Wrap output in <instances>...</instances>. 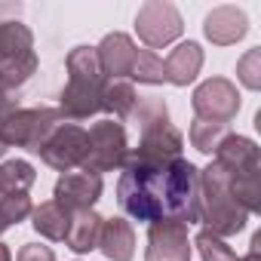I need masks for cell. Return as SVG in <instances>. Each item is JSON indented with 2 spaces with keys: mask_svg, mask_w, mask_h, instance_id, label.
Masks as SVG:
<instances>
[{
  "mask_svg": "<svg viewBox=\"0 0 261 261\" xmlns=\"http://www.w3.org/2000/svg\"><path fill=\"white\" fill-rule=\"evenodd\" d=\"M200 194V169L178 157L172 163H123V175L117 181V203L136 221H200L197 212Z\"/></svg>",
  "mask_w": 261,
  "mask_h": 261,
  "instance_id": "6da1fadb",
  "label": "cell"
},
{
  "mask_svg": "<svg viewBox=\"0 0 261 261\" xmlns=\"http://www.w3.org/2000/svg\"><path fill=\"white\" fill-rule=\"evenodd\" d=\"M68 86L59 95V111L68 123L89 120L101 111V89H105V74L98 65L95 46H74L68 53Z\"/></svg>",
  "mask_w": 261,
  "mask_h": 261,
  "instance_id": "7a4b0ae2",
  "label": "cell"
},
{
  "mask_svg": "<svg viewBox=\"0 0 261 261\" xmlns=\"http://www.w3.org/2000/svg\"><path fill=\"white\" fill-rule=\"evenodd\" d=\"M197 212H200V221L206 224V230H212L221 240L224 237H237L246 227V221H249V212L230 194V172L221 169L215 160L206 169H200Z\"/></svg>",
  "mask_w": 261,
  "mask_h": 261,
  "instance_id": "3957f363",
  "label": "cell"
},
{
  "mask_svg": "<svg viewBox=\"0 0 261 261\" xmlns=\"http://www.w3.org/2000/svg\"><path fill=\"white\" fill-rule=\"evenodd\" d=\"M65 123L59 108H16L0 114V145L4 148H25L31 154L49 139V133Z\"/></svg>",
  "mask_w": 261,
  "mask_h": 261,
  "instance_id": "277c9868",
  "label": "cell"
},
{
  "mask_svg": "<svg viewBox=\"0 0 261 261\" xmlns=\"http://www.w3.org/2000/svg\"><path fill=\"white\" fill-rule=\"evenodd\" d=\"M129 154V142H126V129L123 123L114 120H98L86 129V157L80 163V172H114L123 169Z\"/></svg>",
  "mask_w": 261,
  "mask_h": 261,
  "instance_id": "5b68a950",
  "label": "cell"
},
{
  "mask_svg": "<svg viewBox=\"0 0 261 261\" xmlns=\"http://www.w3.org/2000/svg\"><path fill=\"white\" fill-rule=\"evenodd\" d=\"M136 31H139V40L145 46L163 49L181 37L185 22H181V13L169 0H148V4H142V10L136 16Z\"/></svg>",
  "mask_w": 261,
  "mask_h": 261,
  "instance_id": "8992f818",
  "label": "cell"
},
{
  "mask_svg": "<svg viewBox=\"0 0 261 261\" xmlns=\"http://www.w3.org/2000/svg\"><path fill=\"white\" fill-rule=\"evenodd\" d=\"M191 105H194L197 120L227 126L240 114V92L227 77H209L194 89Z\"/></svg>",
  "mask_w": 261,
  "mask_h": 261,
  "instance_id": "52a82bcc",
  "label": "cell"
},
{
  "mask_svg": "<svg viewBox=\"0 0 261 261\" xmlns=\"http://www.w3.org/2000/svg\"><path fill=\"white\" fill-rule=\"evenodd\" d=\"M37 154H40V160L46 166H53L62 175L77 169L83 163V157H86V129L77 126V123H68V120L59 123L49 133V139L40 145Z\"/></svg>",
  "mask_w": 261,
  "mask_h": 261,
  "instance_id": "ba28073f",
  "label": "cell"
},
{
  "mask_svg": "<svg viewBox=\"0 0 261 261\" xmlns=\"http://www.w3.org/2000/svg\"><path fill=\"white\" fill-rule=\"evenodd\" d=\"M185 136L172 123L139 129V148H129L126 163H172L181 157Z\"/></svg>",
  "mask_w": 261,
  "mask_h": 261,
  "instance_id": "9c48e42d",
  "label": "cell"
},
{
  "mask_svg": "<svg viewBox=\"0 0 261 261\" xmlns=\"http://www.w3.org/2000/svg\"><path fill=\"white\" fill-rule=\"evenodd\" d=\"M105 185H101V175H92V172H65L56 188H53V203H59L68 215L71 212H80V209H92L101 197Z\"/></svg>",
  "mask_w": 261,
  "mask_h": 261,
  "instance_id": "30bf717a",
  "label": "cell"
},
{
  "mask_svg": "<svg viewBox=\"0 0 261 261\" xmlns=\"http://www.w3.org/2000/svg\"><path fill=\"white\" fill-rule=\"evenodd\" d=\"M145 261H191L188 224H178V221H157V224H148Z\"/></svg>",
  "mask_w": 261,
  "mask_h": 261,
  "instance_id": "8fae6325",
  "label": "cell"
},
{
  "mask_svg": "<svg viewBox=\"0 0 261 261\" xmlns=\"http://www.w3.org/2000/svg\"><path fill=\"white\" fill-rule=\"evenodd\" d=\"M203 34H206V40L215 43V46H233V43H240V40L249 34V19H246V13H243L240 7L224 4V7H215V10L206 16Z\"/></svg>",
  "mask_w": 261,
  "mask_h": 261,
  "instance_id": "7c38bea8",
  "label": "cell"
},
{
  "mask_svg": "<svg viewBox=\"0 0 261 261\" xmlns=\"http://www.w3.org/2000/svg\"><path fill=\"white\" fill-rule=\"evenodd\" d=\"M95 53H98L101 74H105L108 80H126V77H129L133 62H136V43H133V37H129V34H120V31L108 34V37L95 46Z\"/></svg>",
  "mask_w": 261,
  "mask_h": 261,
  "instance_id": "4fadbf2b",
  "label": "cell"
},
{
  "mask_svg": "<svg viewBox=\"0 0 261 261\" xmlns=\"http://www.w3.org/2000/svg\"><path fill=\"white\" fill-rule=\"evenodd\" d=\"M37 65H40L37 62V53H28L19 62H10V65L0 68V114L19 108L22 86L37 74Z\"/></svg>",
  "mask_w": 261,
  "mask_h": 261,
  "instance_id": "5bb4252c",
  "label": "cell"
},
{
  "mask_svg": "<svg viewBox=\"0 0 261 261\" xmlns=\"http://www.w3.org/2000/svg\"><path fill=\"white\" fill-rule=\"evenodd\" d=\"M95 249L108 261H133V255H136V227L126 218H105Z\"/></svg>",
  "mask_w": 261,
  "mask_h": 261,
  "instance_id": "9a60e30c",
  "label": "cell"
},
{
  "mask_svg": "<svg viewBox=\"0 0 261 261\" xmlns=\"http://www.w3.org/2000/svg\"><path fill=\"white\" fill-rule=\"evenodd\" d=\"M215 163L221 169H227L230 175L237 172H249V169H258L261 160H258V145L246 136H227L218 148H215Z\"/></svg>",
  "mask_w": 261,
  "mask_h": 261,
  "instance_id": "2e32d148",
  "label": "cell"
},
{
  "mask_svg": "<svg viewBox=\"0 0 261 261\" xmlns=\"http://www.w3.org/2000/svg\"><path fill=\"white\" fill-rule=\"evenodd\" d=\"M203 46L200 43H194V40H185V43H178L172 53H169V59L163 62L166 65V83H172V86H188V83H194L197 80V74H200V68H203Z\"/></svg>",
  "mask_w": 261,
  "mask_h": 261,
  "instance_id": "e0dca14e",
  "label": "cell"
},
{
  "mask_svg": "<svg viewBox=\"0 0 261 261\" xmlns=\"http://www.w3.org/2000/svg\"><path fill=\"white\" fill-rule=\"evenodd\" d=\"M101 215L95 209H80L68 215V233H65V246L77 255H86L98 246V230H101Z\"/></svg>",
  "mask_w": 261,
  "mask_h": 261,
  "instance_id": "ac0fdd59",
  "label": "cell"
},
{
  "mask_svg": "<svg viewBox=\"0 0 261 261\" xmlns=\"http://www.w3.org/2000/svg\"><path fill=\"white\" fill-rule=\"evenodd\" d=\"M34 53V34L22 22H0V68Z\"/></svg>",
  "mask_w": 261,
  "mask_h": 261,
  "instance_id": "d6986e66",
  "label": "cell"
},
{
  "mask_svg": "<svg viewBox=\"0 0 261 261\" xmlns=\"http://www.w3.org/2000/svg\"><path fill=\"white\" fill-rule=\"evenodd\" d=\"M136 101H139V92L129 80H105V89H101L105 114H114L117 120H129L136 111Z\"/></svg>",
  "mask_w": 261,
  "mask_h": 261,
  "instance_id": "ffe728a7",
  "label": "cell"
},
{
  "mask_svg": "<svg viewBox=\"0 0 261 261\" xmlns=\"http://www.w3.org/2000/svg\"><path fill=\"white\" fill-rule=\"evenodd\" d=\"M31 224H34V230H37L40 237L56 240V243H65V233H68V212H65L59 203L46 200V203H40V206L31 209Z\"/></svg>",
  "mask_w": 261,
  "mask_h": 261,
  "instance_id": "44dd1931",
  "label": "cell"
},
{
  "mask_svg": "<svg viewBox=\"0 0 261 261\" xmlns=\"http://www.w3.org/2000/svg\"><path fill=\"white\" fill-rule=\"evenodd\" d=\"M230 194L233 200L252 215L261 209V166L258 169H249V172H237L230 175Z\"/></svg>",
  "mask_w": 261,
  "mask_h": 261,
  "instance_id": "7402d4cb",
  "label": "cell"
},
{
  "mask_svg": "<svg viewBox=\"0 0 261 261\" xmlns=\"http://www.w3.org/2000/svg\"><path fill=\"white\" fill-rule=\"evenodd\" d=\"M37 181V172L28 160H10L0 166V194H28Z\"/></svg>",
  "mask_w": 261,
  "mask_h": 261,
  "instance_id": "603a6c76",
  "label": "cell"
},
{
  "mask_svg": "<svg viewBox=\"0 0 261 261\" xmlns=\"http://www.w3.org/2000/svg\"><path fill=\"white\" fill-rule=\"evenodd\" d=\"M230 136V129L221 123H206V120H194L188 129V139L200 154H215V148Z\"/></svg>",
  "mask_w": 261,
  "mask_h": 261,
  "instance_id": "cb8c5ba5",
  "label": "cell"
},
{
  "mask_svg": "<svg viewBox=\"0 0 261 261\" xmlns=\"http://www.w3.org/2000/svg\"><path fill=\"white\" fill-rule=\"evenodd\" d=\"M129 77L139 83H148V86H160V83H166V65L151 49H136V62H133Z\"/></svg>",
  "mask_w": 261,
  "mask_h": 261,
  "instance_id": "d4e9b609",
  "label": "cell"
},
{
  "mask_svg": "<svg viewBox=\"0 0 261 261\" xmlns=\"http://www.w3.org/2000/svg\"><path fill=\"white\" fill-rule=\"evenodd\" d=\"M31 197L28 194H0V237H4L13 224L31 218Z\"/></svg>",
  "mask_w": 261,
  "mask_h": 261,
  "instance_id": "484cf974",
  "label": "cell"
},
{
  "mask_svg": "<svg viewBox=\"0 0 261 261\" xmlns=\"http://www.w3.org/2000/svg\"><path fill=\"white\" fill-rule=\"evenodd\" d=\"M129 120H136L139 129H151V126H160V123H169V108L163 98H142L136 101V111Z\"/></svg>",
  "mask_w": 261,
  "mask_h": 261,
  "instance_id": "4316f807",
  "label": "cell"
},
{
  "mask_svg": "<svg viewBox=\"0 0 261 261\" xmlns=\"http://www.w3.org/2000/svg\"><path fill=\"white\" fill-rule=\"evenodd\" d=\"M194 246L200 249V258H203V261H237L233 249H230V246H227L221 237H215L212 230H206V227L197 233Z\"/></svg>",
  "mask_w": 261,
  "mask_h": 261,
  "instance_id": "83f0119b",
  "label": "cell"
},
{
  "mask_svg": "<svg viewBox=\"0 0 261 261\" xmlns=\"http://www.w3.org/2000/svg\"><path fill=\"white\" fill-rule=\"evenodd\" d=\"M237 77L246 89H261V49H249L240 62H237Z\"/></svg>",
  "mask_w": 261,
  "mask_h": 261,
  "instance_id": "f1b7e54d",
  "label": "cell"
},
{
  "mask_svg": "<svg viewBox=\"0 0 261 261\" xmlns=\"http://www.w3.org/2000/svg\"><path fill=\"white\" fill-rule=\"evenodd\" d=\"M16 261H56V252L40 243H25L16 255Z\"/></svg>",
  "mask_w": 261,
  "mask_h": 261,
  "instance_id": "f546056e",
  "label": "cell"
},
{
  "mask_svg": "<svg viewBox=\"0 0 261 261\" xmlns=\"http://www.w3.org/2000/svg\"><path fill=\"white\" fill-rule=\"evenodd\" d=\"M258 249H261V233H255V237H252V249H249V255H243V258H237V261H261Z\"/></svg>",
  "mask_w": 261,
  "mask_h": 261,
  "instance_id": "4dcf8cb0",
  "label": "cell"
},
{
  "mask_svg": "<svg viewBox=\"0 0 261 261\" xmlns=\"http://www.w3.org/2000/svg\"><path fill=\"white\" fill-rule=\"evenodd\" d=\"M0 261H13V252H10L7 243H0Z\"/></svg>",
  "mask_w": 261,
  "mask_h": 261,
  "instance_id": "1f68e13d",
  "label": "cell"
},
{
  "mask_svg": "<svg viewBox=\"0 0 261 261\" xmlns=\"http://www.w3.org/2000/svg\"><path fill=\"white\" fill-rule=\"evenodd\" d=\"M4 154H7V148H4V145H0V157H4Z\"/></svg>",
  "mask_w": 261,
  "mask_h": 261,
  "instance_id": "d6a6232c",
  "label": "cell"
}]
</instances>
